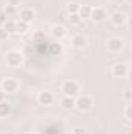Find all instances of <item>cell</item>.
<instances>
[{
	"label": "cell",
	"mask_w": 132,
	"mask_h": 134,
	"mask_svg": "<svg viewBox=\"0 0 132 134\" xmlns=\"http://www.w3.org/2000/svg\"><path fill=\"white\" fill-rule=\"evenodd\" d=\"M5 63L8 64V67H13V69L20 67L23 64V55H22V52H19V50H9L5 55Z\"/></svg>",
	"instance_id": "1"
},
{
	"label": "cell",
	"mask_w": 132,
	"mask_h": 134,
	"mask_svg": "<svg viewBox=\"0 0 132 134\" xmlns=\"http://www.w3.org/2000/svg\"><path fill=\"white\" fill-rule=\"evenodd\" d=\"M75 108L78 111H81V112H87V111H90L93 108V98L90 95L82 94L78 98H75Z\"/></svg>",
	"instance_id": "2"
},
{
	"label": "cell",
	"mask_w": 132,
	"mask_h": 134,
	"mask_svg": "<svg viewBox=\"0 0 132 134\" xmlns=\"http://www.w3.org/2000/svg\"><path fill=\"white\" fill-rule=\"evenodd\" d=\"M61 92L64 94V97H75L76 98V95L79 92V84L73 80H67L61 86Z\"/></svg>",
	"instance_id": "3"
},
{
	"label": "cell",
	"mask_w": 132,
	"mask_h": 134,
	"mask_svg": "<svg viewBox=\"0 0 132 134\" xmlns=\"http://www.w3.org/2000/svg\"><path fill=\"white\" fill-rule=\"evenodd\" d=\"M0 89L5 92V94H14L17 92L19 89V81L13 76H8V78H3L2 83H0Z\"/></svg>",
	"instance_id": "4"
},
{
	"label": "cell",
	"mask_w": 132,
	"mask_h": 134,
	"mask_svg": "<svg viewBox=\"0 0 132 134\" xmlns=\"http://www.w3.org/2000/svg\"><path fill=\"white\" fill-rule=\"evenodd\" d=\"M106 47H107V52H110V53H120L124 47V41L121 37H110L107 41Z\"/></svg>",
	"instance_id": "5"
},
{
	"label": "cell",
	"mask_w": 132,
	"mask_h": 134,
	"mask_svg": "<svg viewBox=\"0 0 132 134\" xmlns=\"http://www.w3.org/2000/svg\"><path fill=\"white\" fill-rule=\"evenodd\" d=\"M89 19L92 22H95V24H101V22H104L107 19V11L104 8H101V6H95V8H92V13H90Z\"/></svg>",
	"instance_id": "6"
},
{
	"label": "cell",
	"mask_w": 132,
	"mask_h": 134,
	"mask_svg": "<svg viewBox=\"0 0 132 134\" xmlns=\"http://www.w3.org/2000/svg\"><path fill=\"white\" fill-rule=\"evenodd\" d=\"M112 75L115 76V78H126L128 75H129V66L128 64H124V63H118V64H115V66L112 67Z\"/></svg>",
	"instance_id": "7"
},
{
	"label": "cell",
	"mask_w": 132,
	"mask_h": 134,
	"mask_svg": "<svg viewBox=\"0 0 132 134\" xmlns=\"http://www.w3.org/2000/svg\"><path fill=\"white\" fill-rule=\"evenodd\" d=\"M53 101H55V95L50 91H42L37 94V103L42 106H50V104H53Z\"/></svg>",
	"instance_id": "8"
},
{
	"label": "cell",
	"mask_w": 132,
	"mask_h": 134,
	"mask_svg": "<svg viewBox=\"0 0 132 134\" xmlns=\"http://www.w3.org/2000/svg\"><path fill=\"white\" fill-rule=\"evenodd\" d=\"M17 16H19V20L27 22V24H31L33 19H34V9H31V8H22L17 13Z\"/></svg>",
	"instance_id": "9"
},
{
	"label": "cell",
	"mask_w": 132,
	"mask_h": 134,
	"mask_svg": "<svg viewBox=\"0 0 132 134\" xmlns=\"http://www.w3.org/2000/svg\"><path fill=\"white\" fill-rule=\"evenodd\" d=\"M50 34H51V37H53L55 41H61V39L65 37L67 30H65L64 25H53L51 30H50Z\"/></svg>",
	"instance_id": "10"
},
{
	"label": "cell",
	"mask_w": 132,
	"mask_h": 134,
	"mask_svg": "<svg viewBox=\"0 0 132 134\" xmlns=\"http://www.w3.org/2000/svg\"><path fill=\"white\" fill-rule=\"evenodd\" d=\"M110 20H112V24L115 27H123L126 24V20H128V16L124 13H121V11H117V13H113L110 16Z\"/></svg>",
	"instance_id": "11"
},
{
	"label": "cell",
	"mask_w": 132,
	"mask_h": 134,
	"mask_svg": "<svg viewBox=\"0 0 132 134\" xmlns=\"http://www.w3.org/2000/svg\"><path fill=\"white\" fill-rule=\"evenodd\" d=\"M86 44H87V37L84 36V34H75L73 37H71V45L75 47V48H84L86 47Z\"/></svg>",
	"instance_id": "12"
},
{
	"label": "cell",
	"mask_w": 132,
	"mask_h": 134,
	"mask_svg": "<svg viewBox=\"0 0 132 134\" xmlns=\"http://www.w3.org/2000/svg\"><path fill=\"white\" fill-rule=\"evenodd\" d=\"M11 111H13V106H11L9 101H6V100L0 101V119H6V117H9Z\"/></svg>",
	"instance_id": "13"
},
{
	"label": "cell",
	"mask_w": 132,
	"mask_h": 134,
	"mask_svg": "<svg viewBox=\"0 0 132 134\" xmlns=\"http://www.w3.org/2000/svg\"><path fill=\"white\" fill-rule=\"evenodd\" d=\"M90 13H92V6H89V5H79L78 16L81 17V20L89 19V17H90Z\"/></svg>",
	"instance_id": "14"
},
{
	"label": "cell",
	"mask_w": 132,
	"mask_h": 134,
	"mask_svg": "<svg viewBox=\"0 0 132 134\" xmlns=\"http://www.w3.org/2000/svg\"><path fill=\"white\" fill-rule=\"evenodd\" d=\"M2 28H3L8 34H16V20H14V19H8V20L2 25Z\"/></svg>",
	"instance_id": "15"
},
{
	"label": "cell",
	"mask_w": 132,
	"mask_h": 134,
	"mask_svg": "<svg viewBox=\"0 0 132 134\" xmlns=\"http://www.w3.org/2000/svg\"><path fill=\"white\" fill-rule=\"evenodd\" d=\"M8 19H13L14 16H17V13H19V8H16V6H11V5H6L5 8H3V11H2Z\"/></svg>",
	"instance_id": "16"
},
{
	"label": "cell",
	"mask_w": 132,
	"mask_h": 134,
	"mask_svg": "<svg viewBox=\"0 0 132 134\" xmlns=\"http://www.w3.org/2000/svg\"><path fill=\"white\" fill-rule=\"evenodd\" d=\"M30 30V24L22 22V20H16V33L19 34H25Z\"/></svg>",
	"instance_id": "17"
},
{
	"label": "cell",
	"mask_w": 132,
	"mask_h": 134,
	"mask_svg": "<svg viewBox=\"0 0 132 134\" xmlns=\"http://www.w3.org/2000/svg\"><path fill=\"white\" fill-rule=\"evenodd\" d=\"M50 55H61L62 53V44L58 41V42H51L50 44Z\"/></svg>",
	"instance_id": "18"
},
{
	"label": "cell",
	"mask_w": 132,
	"mask_h": 134,
	"mask_svg": "<svg viewBox=\"0 0 132 134\" xmlns=\"http://www.w3.org/2000/svg\"><path fill=\"white\" fill-rule=\"evenodd\" d=\"M61 104L64 109H73L75 108V97H62Z\"/></svg>",
	"instance_id": "19"
},
{
	"label": "cell",
	"mask_w": 132,
	"mask_h": 134,
	"mask_svg": "<svg viewBox=\"0 0 132 134\" xmlns=\"http://www.w3.org/2000/svg\"><path fill=\"white\" fill-rule=\"evenodd\" d=\"M33 41L36 42V44H44V42H45V31H42V30L34 31L33 33Z\"/></svg>",
	"instance_id": "20"
},
{
	"label": "cell",
	"mask_w": 132,
	"mask_h": 134,
	"mask_svg": "<svg viewBox=\"0 0 132 134\" xmlns=\"http://www.w3.org/2000/svg\"><path fill=\"white\" fill-rule=\"evenodd\" d=\"M67 20H68V24H70V25H73V27H78V25L82 22V20H81V17H79L78 14H68Z\"/></svg>",
	"instance_id": "21"
},
{
	"label": "cell",
	"mask_w": 132,
	"mask_h": 134,
	"mask_svg": "<svg viewBox=\"0 0 132 134\" xmlns=\"http://www.w3.org/2000/svg\"><path fill=\"white\" fill-rule=\"evenodd\" d=\"M78 9H79V3L71 2V3L67 5V13L68 14H78Z\"/></svg>",
	"instance_id": "22"
},
{
	"label": "cell",
	"mask_w": 132,
	"mask_h": 134,
	"mask_svg": "<svg viewBox=\"0 0 132 134\" xmlns=\"http://www.w3.org/2000/svg\"><path fill=\"white\" fill-rule=\"evenodd\" d=\"M124 119H126L128 122L132 120V106L131 104H126V106H124Z\"/></svg>",
	"instance_id": "23"
},
{
	"label": "cell",
	"mask_w": 132,
	"mask_h": 134,
	"mask_svg": "<svg viewBox=\"0 0 132 134\" xmlns=\"http://www.w3.org/2000/svg\"><path fill=\"white\" fill-rule=\"evenodd\" d=\"M123 98H124V101H131L132 98V94H131V87H124V91H123Z\"/></svg>",
	"instance_id": "24"
},
{
	"label": "cell",
	"mask_w": 132,
	"mask_h": 134,
	"mask_svg": "<svg viewBox=\"0 0 132 134\" xmlns=\"http://www.w3.org/2000/svg\"><path fill=\"white\" fill-rule=\"evenodd\" d=\"M20 3H22V0H6V5L16 6V8H19V6H20Z\"/></svg>",
	"instance_id": "25"
},
{
	"label": "cell",
	"mask_w": 132,
	"mask_h": 134,
	"mask_svg": "<svg viewBox=\"0 0 132 134\" xmlns=\"http://www.w3.org/2000/svg\"><path fill=\"white\" fill-rule=\"evenodd\" d=\"M8 36H9V34L6 33V31H5L3 28H0V42H3V41H6V39H8Z\"/></svg>",
	"instance_id": "26"
},
{
	"label": "cell",
	"mask_w": 132,
	"mask_h": 134,
	"mask_svg": "<svg viewBox=\"0 0 132 134\" xmlns=\"http://www.w3.org/2000/svg\"><path fill=\"white\" fill-rule=\"evenodd\" d=\"M71 134H87V133H86L84 128H75V130L71 131Z\"/></svg>",
	"instance_id": "27"
},
{
	"label": "cell",
	"mask_w": 132,
	"mask_h": 134,
	"mask_svg": "<svg viewBox=\"0 0 132 134\" xmlns=\"http://www.w3.org/2000/svg\"><path fill=\"white\" fill-rule=\"evenodd\" d=\"M6 20H8V17H6V16H5V14H3V13H0V24H2V25H3V24H5V22H6Z\"/></svg>",
	"instance_id": "28"
},
{
	"label": "cell",
	"mask_w": 132,
	"mask_h": 134,
	"mask_svg": "<svg viewBox=\"0 0 132 134\" xmlns=\"http://www.w3.org/2000/svg\"><path fill=\"white\" fill-rule=\"evenodd\" d=\"M5 95H6V94H5V92H3V91L0 89V101H3V100H5Z\"/></svg>",
	"instance_id": "29"
},
{
	"label": "cell",
	"mask_w": 132,
	"mask_h": 134,
	"mask_svg": "<svg viewBox=\"0 0 132 134\" xmlns=\"http://www.w3.org/2000/svg\"><path fill=\"white\" fill-rule=\"evenodd\" d=\"M25 134H36V133H33V131H28V133H25Z\"/></svg>",
	"instance_id": "30"
},
{
	"label": "cell",
	"mask_w": 132,
	"mask_h": 134,
	"mask_svg": "<svg viewBox=\"0 0 132 134\" xmlns=\"http://www.w3.org/2000/svg\"><path fill=\"white\" fill-rule=\"evenodd\" d=\"M126 2H128V3H132V0H126Z\"/></svg>",
	"instance_id": "31"
}]
</instances>
